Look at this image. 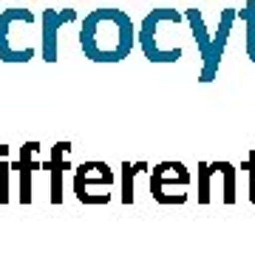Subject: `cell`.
Returning <instances> with one entry per match:
<instances>
[{
    "label": "cell",
    "instance_id": "cell-1",
    "mask_svg": "<svg viewBox=\"0 0 255 255\" xmlns=\"http://www.w3.org/2000/svg\"><path fill=\"white\" fill-rule=\"evenodd\" d=\"M133 23L119 9L91 11L80 28V48L91 63H122L133 48Z\"/></svg>",
    "mask_w": 255,
    "mask_h": 255
},
{
    "label": "cell",
    "instance_id": "cell-2",
    "mask_svg": "<svg viewBox=\"0 0 255 255\" xmlns=\"http://www.w3.org/2000/svg\"><path fill=\"white\" fill-rule=\"evenodd\" d=\"M182 20H187L184 14H179L176 9H153L142 20V26H139V48H142V54L150 60V63H179L182 54L179 51H170V48L164 46V40H167V31H173ZM176 40V37H170Z\"/></svg>",
    "mask_w": 255,
    "mask_h": 255
},
{
    "label": "cell",
    "instance_id": "cell-3",
    "mask_svg": "<svg viewBox=\"0 0 255 255\" xmlns=\"http://www.w3.org/2000/svg\"><path fill=\"white\" fill-rule=\"evenodd\" d=\"M111 184H114V170H111L105 162H85L77 167V176H74V190H77V199L85 201V204H105V201L94 193V187L102 193V196H111Z\"/></svg>",
    "mask_w": 255,
    "mask_h": 255
},
{
    "label": "cell",
    "instance_id": "cell-4",
    "mask_svg": "<svg viewBox=\"0 0 255 255\" xmlns=\"http://www.w3.org/2000/svg\"><path fill=\"white\" fill-rule=\"evenodd\" d=\"M176 182L179 184H190V173L182 162H159L153 167V176H150V193H153L156 201L162 204H182L187 196H179L176 190Z\"/></svg>",
    "mask_w": 255,
    "mask_h": 255
},
{
    "label": "cell",
    "instance_id": "cell-5",
    "mask_svg": "<svg viewBox=\"0 0 255 255\" xmlns=\"http://www.w3.org/2000/svg\"><path fill=\"white\" fill-rule=\"evenodd\" d=\"M17 23H34V11L28 9H6L0 14V60L3 63H28L37 54V48L31 51H20L14 46V26Z\"/></svg>",
    "mask_w": 255,
    "mask_h": 255
},
{
    "label": "cell",
    "instance_id": "cell-6",
    "mask_svg": "<svg viewBox=\"0 0 255 255\" xmlns=\"http://www.w3.org/2000/svg\"><path fill=\"white\" fill-rule=\"evenodd\" d=\"M77 20V11L74 9H46L40 14V26H43V37H40V57L46 63H57V31L65 26V23H74Z\"/></svg>",
    "mask_w": 255,
    "mask_h": 255
},
{
    "label": "cell",
    "instance_id": "cell-7",
    "mask_svg": "<svg viewBox=\"0 0 255 255\" xmlns=\"http://www.w3.org/2000/svg\"><path fill=\"white\" fill-rule=\"evenodd\" d=\"M238 11L236 9H224L221 11V20H219V28H216V43H213V57H210V63L201 68L199 74V82H213L216 80V74L221 68V54H224V48H227V40H230V28L236 23Z\"/></svg>",
    "mask_w": 255,
    "mask_h": 255
},
{
    "label": "cell",
    "instance_id": "cell-8",
    "mask_svg": "<svg viewBox=\"0 0 255 255\" xmlns=\"http://www.w3.org/2000/svg\"><path fill=\"white\" fill-rule=\"evenodd\" d=\"M40 150V142H23V147H20L17 153V162L11 164L14 170H17V182H20V201L23 204H28L31 201V173L34 170H40V162H34L31 156Z\"/></svg>",
    "mask_w": 255,
    "mask_h": 255
},
{
    "label": "cell",
    "instance_id": "cell-9",
    "mask_svg": "<svg viewBox=\"0 0 255 255\" xmlns=\"http://www.w3.org/2000/svg\"><path fill=\"white\" fill-rule=\"evenodd\" d=\"M68 153H71V142H57L51 147V159L46 162L48 173H51V201L54 204L63 201V173L68 170Z\"/></svg>",
    "mask_w": 255,
    "mask_h": 255
},
{
    "label": "cell",
    "instance_id": "cell-10",
    "mask_svg": "<svg viewBox=\"0 0 255 255\" xmlns=\"http://www.w3.org/2000/svg\"><path fill=\"white\" fill-rule=\"evenodd\" d=\"M184 17L190 23V31H193V40H196V46H199V54H201V68L210 63V57H213V43H216V37L207 34V26H204V17H201L199 9H187L184 11Z\"/></svg>",
    "mask_w": 255,
    "mask_h": 255
},
{
    "label": "cell",
    "instance_id": "cell-11",
    "mask_svg": "<svg viewBox=\"0 0 255 255\" xmlns=\"http://www.w3.org/2000/svg\"><path fill=\"white\" fill-rule=\"evenodd\" d=\"M238 17L244 20V26H247V40H244L247 57L255 63V0H247L244 11H238Z\"/></svg>",
    "mask_w": 255,
    "mask_h": 255
},
{
    "label": "cell",
    "instance_id": "cell-12",
    "mask_svg": "<svg viewBox=\"0 0 255 255\" xmlns=\"http://www.w3.org/2000/svg\"><path fill=\"white\" fill-rule=\"evenodd\" d=\"M145 167H147L145 162H136V164L122 162V201H125V204L133 201V176H136L139 170H145Z\"/></svg>",
    "mask_w": 255,
    "mask_h": 255
},
{
    "label": "cell",
    "instance_id": "cell-13",
    "mask_svg": "<svg viewBox=\"0 0 255 255\" xmlns=\"http://www.w3.org/2000/svg\"><path fill=\"white\" fill-rule=\"evenodd\" d=\"M213 173H219V170H216V162L213 164L201 162L199 164V201L201 204H207L210 201V176Z\"/></svg>",
    "mask_w": 255,
    "mask_h": 255
},
{
    "label": "cell",
    "instance_id": "cell-14",
    "mask_svg": "<svg viewBox=\"0 0 255 255\" xmlns=\"http://www.w3.org/2000/svg\"><path fill=\"white\" fill-rule=\"evenodd\" d=\"M219 173L224 176V201L233 204L236 201V167L230 162H219Z\"/></svg>",
    "mask_w": 255,
    "mask_h": 255
},
{
    "label": "cell",
    "instance_id": "cell-15",
    "mask_svg": "<svg viewBox=\"0 0 255 255\" xmlns=\"http://www.w3.org/2000/svg\"><path fill=\"white\" fill-rule=\"evenodd\" d=\"M9 170H11V164L6 159H0V204L9 201Z\"/></svg>",
    "mask_w": 255,
    "mask_h": 255
},
{
    "label": "cell",
    "instance_id": "cell-16",
    "mask_svg": "<svg viewBox=\"0 0 255 255\" xmlns=\"http://www.w3.org/2000/svg\"><path fill=\"white\" fill-rule=\"evenodd\" d=\"M244 170H250V199L255 201V150H250V159L244 162Z\"/></svg>",
    "mask_w": 255,
    "mask_h": 255
},
{
    "label": "cell",
    "instance_id": "cell-17",
    "mask_svg": "<svg viewBox=\"0 0 255 255\" xmlns=\"http://www.w3.org/2000/svg\"><path fill=\"white\" fill-rule=\"evenodd\" d=\"M9 156V145H0V159H6Z\"/></svg>",
    "mask_w": 255,
    "mask_h": 255
}]
</instances>
